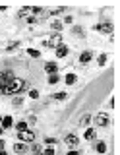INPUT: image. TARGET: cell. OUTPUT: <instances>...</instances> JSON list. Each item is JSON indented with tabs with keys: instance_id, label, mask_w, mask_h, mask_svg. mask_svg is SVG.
<instances>
[{
	"instance_id": "obj_1",
	"label": "cell",
	"mask_w": 120,
	"mask_h": 155,
	"mask_svg": "<svg viewBox=\"0 0 120 155\" xmlns=\"http://www.w3.org/2000/svg\"><path fill=\"white\" fill-rule=\"evenodd\" d=\"M25 87V82L21 80V78H14L12 84L6 87V95H14V93H19V91Z\"/></svg>"
},
{
	"instance_id": "obj_2",
	"label": "cell",
	"mask_w": 120,
	"mask_h": 155,
	"mask_svg": "<svg viewBox=\"0 0 120 155\" xmlns=\"http://www.w3.org/2000/svg\"><path fill=\"white\" fill-rule=\"evenodd\" d=\"M14 78H16V76H14L12 72H8V70L6 72H0V87H8V85L12 84Z\"/></svg>"
},
{
	"instance_id": "obj_3",
	"label": "cell",
	"mask_w": 120,
	"mask_h": 155,
	"mask_svg": "<svg viewBox=\"0 0 120 155\" xmlns=\"http://www.w3.org/2000/svg\"><path fill=\"white\" fill-rule=\"evenodd\" d=\"M60 45H62V35H60V33H54L49 41H45L43 43V47H54V49L60 47Z\"/></svg>"
},
{
	"instance_id": "obj_4",
	"label": "cell",
	"mask_w": 120,
	"mask_h": 155,
	"mask_svg": "<svg viewBox=\"0 0 120 155\" xmlns=\"http://www.w3.org/2000/svg\"><path fill=\"white\" fill-rule=\"evenodd\" d=\"M95 124H97V126H103V128H105V126H108V124H110V118H108V116L105 115V112H99V115L95 116Z\"/></svg>"
},
{
	"instance_id": "obj_5",
	"label": "cell",
	"mask_w": 120,
	"mask_h": 155,
	"mask_svg": "<svg viewBox=\"0 0 120 155\" xmlns=\"http://www.w3.org/2000/svg\"><path fill=\"white\" fill-rule=\"evenodd\" d=\"M18 138L23 140L25 143H31L33 140H35V134H33L31 130H23V132H18Z\"/></svg>"
},
{
	"instance_id": "obj_6",
	"label": "cell",
	"mask_w": 120,
	"mask_h": 155,
	"mask_svg": "<svg viewBox=\"0 0 120 155\" xmlns=\"http://www.w3.org/2000/svg\"><path fill=\"white\" fill-rule=\"evenodd\" d=\"M95 29L101 31V33H112V23H110V21H105V23H99Z\"/></svg>"
},
{
	"instance_id": "obj_7",
	"label": "cell",
	"mask_w": 120,
	"mask_h": 155,
	"mask_svg": "<svg viewBox=\"0 0 120 155\" xmlns=\"http://www.w3.org/2000/svg\"><path fill=\"white\" fill-rule=\"evenodd\" d=\"M64 142H66V145H70V147H76L80 140H77V136H76V134H68V136H66V140H64Z\"/></svg>"
},
{
	"instance_id": "obj_8",
	"label": "cell",
	"mask_w": 120,
	"mask_h": 155,
	"mask_svg": "<svg viewBox=\"0 0 120 155\" xmlns=\"http://www.w3.org/2000/svg\"><path fill=\"white\" fill-rule=\"evenodd\" d=\"M91 56H93V54H91V51L82 52V56H80V62H82V64H87L89 60H91Z\"/></svg>"
},
{
	"instance_id": "obj_9",
	"label": "cell",
	"mask_w": 120,
	"mask_h": 155,
	"mask_svg": "<svg viewBox=\"0 0 120 155\" xmlns=\"http://www.w3.org/2000/svg\"><path fill=\"white\" fill-rule=\"evenodd\" d=\"M12 126H14L12 116H2V128H12Z\"/></svg>"
},
{
	"instance_id": "obj_10",
	"label": "cell",
	"mask_w": 120,
	"mask_h": 155,
	"mask_svg": "<svg viewBox=\"0 0 120 155\" xmlns=\"http://www.w3.org/2000/svg\"><path fill=\"white\" fill-rule=\"evenodd\" d=\"M45 70L49 72V74H56V70H58V66L54 64V62H47V64H45Z\"/></svg>"
},
{
	"instance_id": "obj_11",
	"label": "cell",
	"mask_w": 120,
	"mask_h": 155,
	"mask_svg": "<svg viewBox=\"0 0 120 155\" xmlns=\"http://www.w3.org/2000/svg\"><path fill=\"white\" fill-rule=\"evenodd\" d=\"M66 54H68V47H64V45L56 47V56H58V58H62V56H66Z\"/></svg>"
},
{
	"instance_id": "obj_12",
	"label": "cell",
	"mask_w": 120,
	"mask_h": 155,
	"mask_svg": "<svg viewBox=\"0 0 120 155\" xmlns=\"http://www.w3.org/2000/svg\"><path fill=\"white\" fill-rule=\"evenodd\" d=\"M14 151H16V153H25L27 145L25 143H14Z\"/></svg>"
},
{
	"instance_id": "obj_13",
	"label": "cell",
	"mask_w": 120,
	"mask_h": 155,
	"mask_svg": "<svg viewBox=\"0 0 120 155\" xmlns=\"http://www.w3.org/2000/svg\"><path fill=\"white\" fill-rule=\"evenodd\" d=\"M89 122H91V116H89V115H83V116H82V120H80V124H77V126H87Z\"/></svg>"
},
{
	"instance_id": "obj_14",
	"label": "cell",
	"mask_w": 120,
	"mask_h": 155,
	"mask_svg": "<svg viewBox=\"0 0 120 155\" xmlns=\"http://www.w3.org/2000/svg\"><path fill=\"white\" fill-rule=\"evenodd\" d=\"M95 136H97V134H95L93 128H87V130H85V140H95Z\"/></svg>"
},
{
	"instance_id": "obj_15",
	"label": "cell",
	"mask_w": 120,
	"mask_h": 155,
	"mask_svg": "<svg viewBox=\"0 0 120 155\" xmlns=\"http://www.w3.org/2000/svg\"><path fill=\"white\" fill-rule=\"evenodd\" d=\"M76 80H77V76H76V74H68V76H66V84H68V85H72V84H76Z\"/></svg>"
},
{
	"instance_id": "obj_16",
	"label": "cell",
	"mask_w": 120,
	"mask_h": 155,
	"mask_svg": "<svg viewBox=\"0 0 120 155\" xmlns=\"http://www.w3.org/2000/svg\"><path fill=\"white\" fill-rule=\"evenodd\" d=\"M97 151H99V153H105V151H107V143L99 142V143H97Z\"/></svg>"
},
{
	"instance_id": "obj_17",
	"label": "cell",
	"mask_w": 120,
	"mask_h": 155,
	"mask_svg": "<svg viewBox=\"0 0 120 155\" xmlns=\"http://www.w3.org/2000/svg\"><path fill=\"white\" fill-rule=\"evenodd\" d=\"M27 14H31V8H21V10H19V14H18V16H19V18H25Z\"/></svg>"
},
{
	"instance_id": "obj_18",
	"label": "cell",
	"mask_w": 120,
	"mask_h": 155,
	"mask_svg": "<svg viewBox=\"0 0 120 155\" xmlns=\"http://www.w3.org/2000/svg\"><path fill=\"white\" fill-rule=\"evenodd\" d=\"M58 80H60L58 74H51V76H49V84H58Z\"/></svg>"
},
{
	"instance_id": "obj_19",
	"label": "cell",
	"mask_w": 120,
	"mask_h": 155,
	"mask_svg": "<svg viewBox=\"0 0 120 155\" xmlns=\"http://www.w3.org/2000/svg\"><path fill=\"white\" fill-rule=\"evenodd\" d=\"M27 54H29V56H33V58H39V56H41V52L35 51V49H29V51H27Z\"/></svg>"
},
{
	"instance_id": "obj_20",
	"label": "cell",
	"mask_w": 120,
	"mask_h": 155,
	"mask_svg": "<svg viewBox=\"0 0 120 155\" xmlns=\"http://www.w3.org/2000/svg\"><path fill=\"white\" fill-rule=\"evenodd\" d=\"M16 128H18V132H23V130H27V122H18Z\"/></svg>"
},
{
	"instance_id": "obj_21",
	"label": "cell",
	"mask_w": 120,
	"mask_h": 155,
	"mask_svg": "<svg viewBox=\"0 0 120 155\" xmlns=\"http://www.w3.org/2000/svg\"><path fill=\"white\" fill-rule=\"evenodd\" d=\"M51 25H52V29H58V31H60V29H62V21H58L56 19V21H52Z\"/></svg>"
},
{
	"instance_id": "obj_22",
	"label": "cell",
	"mask_w": 120,
	"mask_h": 155,
	"mask_svg": "<svg viewBox=\"0 0 120 155\" xmlns=\"http://www.w3.org/2000/svg\"><path fill=\"white\" fill-rule=\"evenodd\" d=\"M72 31H74V35H77V37H83V29L82 27H74Z\"/></svg>"
},
{
	"instance_id": "obj_23",
	"label": "cell",
	"mask_w": 120,
	"mask_h": 155,
	"mask_svg": "<svg viewBox=\"0 0 120 155\" xmlns=\"http://www.w3.org/2000/svg\"><path fill=\"white\" fill-rule=\"evenodd\" d=\"M54 99H66V93H64V91H58V93H54Z\"/></svg>"
},
{
	"instance_id": "obj_24",
	"label": "cell",
	"mask_w": 120,
	"mask_h": 155,
	"mask_svg": "<svg viewBox=\"0 0 120 155\" xmlns=\"http://www.w3.org/2000/svg\"><path fill=\"white\" fill-rule=\"evenodd\" d=\"M29 97H31V99H37V97H39V91L37 89H31V91H29Z\"/></svg>"
},
{
	"instance_id": "obj_25",
	"label": "cell",
	"mask_w": 120,
	"mask_h": 155,
	"mask_svg": "<svg viewBox=\"0 0 120 155\" xmlns=\"http://www.w3.org/2000/svg\"><path fill=\"white\" fill-rule=\"evenodd\" d=\"M105 62H107V54H101V56H99V64L105 66Z\"/></svg>"
},
{
	"instance_id": "obj_26",
	"label": "cell",
	"mask_w": 120,
	"mask_h": 155,
	"mask_svg": "<svg viewBox=\"0 0 120 155\" xmlns=\"http://www.w3.org/2000/svg\"><path fill=\"white\" fill-rule=\"evenodd\" d=\"M23 103V99L21 97H14V105H21Z\"/></svg>"
},
{
	"instance_id": "obj_27",
	"label": "cell",
	"mask_w": 120,
	"mask_h": 155,
	"mask_svg": "<svg viewBox=\"0 0 120 155\" xmlns=\"http://www.w3.org/2000/svg\"><path fill=\"white\" fill-rule=\"evenodd\" d=\"M64 8H54V10H51V14H62Z\"/></svg>"
},
{
	"instance_id": "obj_28",
	"label": "cell",
	"mask_w": 120,
	"mask_h": 155,
	"mask_svg": "<svg viewBox=\"0 0 120 155\" xmlns=\"http://www.w3.org/2000/svg\"><path fill=\"white\" fill-rule=\"evenodd\" d=\"M56 142V140H54V138H47V140H45V143H49V145H52V143Z\"/></svg>"
},
{
	"instance_id": "obj_29",
	"label": "cell",
	"mask_w": 120,
	"mask_h": 155,
	"mask_svg": "<svg viewBox=\"0 0 120 155\" xmlns=\"http://www.w3.org/2000/svg\"><path fill=\"white\" fill-rule=\"evenodd\" d=\"M33 151H35V153H41V145L35 143V145H33Z\"/></svg>"
},
{
	"instance_id": "obj_30",
	"label": "cell",
	"mask_w": 120,
	"mask_h": 155,
	"mask_svg": "<svg viewBox=\"0 0 120 155\" xmlns=\"http://www.w3.org/2000/svg\"><path fill=\"white\" fill-rule=\"evenodd\" d=\"M33 14H43V8H31Z\"/></svg>"
},
{
	"instance_id": "obj_31",
	"label": "cell",
	"mask_w": 120,
	"mask_h": 155,
	"mask_svg": "<svg viewBox=\"0 0 120 155\" xmlns=\"http://www.w3.org/2000/svg\"><path fill=\"white\" fill-rule=\"evenodd\" d=\"M18 45H19V43H18V41H16V43H10V45H8L6 49H10V51H12V49H16V47H18Z\"/></svg>"
},
{
	"instance_id": "obj_32",
	"label": "cell",
	"mask_w": 120,
	"mask_h": 155,
	"mask_svg": "<svg viewBox=\"0 0 120 155\" xmlns=\"http://www.w3.org/2000/svg\"><path fill=\"white\" fill-rule=\"evenodd\" d=\"M45 155H54V149H52V147H49L47 151H45Z\"/></svg>"
},
{
	"instance_id": "obj_33",
	"label": "cell",
	"mask_w": 120,
	"mask_h": 155,
	"mask_svg": "<svg viewBox=\"0 0 120 155\" xmlns=\"http://www.w3.org/2000/svg\"><path fill=\"white\" fill-rule=\"evenodd\" d=\"M66 155H80V151H76V149H72V151H68Z\"/></svg>"
},
{
	"instance_id": "obj_34",
	"label": "cell",
	"mask_w": 120,
	"mask_h": 155,
	"mask_svg": "<svg viewBox=\"0 0 120 155\" xmlns=\"http://www.w3.org/2000/svg\"><path fill=\"white\" fill-rule=\"evenodd\" d=\"M0 149H4V140H0Z\"/></svg>"
},
{
	"instance_id": "obj_35",
	"label": "cell",
	"mask_w": 120,
	"mask_h": 155,
	"mask_svg": "<svg viewBox=\"0 0 120 155\" xmlns=\"http://www.w3.org/2000/svg\"><path fill=\"white\" fill-rule=\"evenodd\" d=\"M0 155H8V153H6V151H4V149H0Z\"/></svg>"
},
{
	"instance_id": "obj_36",
	"label": "cell",
	"mask_w": 120,
	"mask_h": 155,
	"mask_svg": "<svg viewBox=\"0 0 120 155\" xmlns=\"http://www.w3.org/2000/svg\"><path fill=\"white\" fill-rule=\"evenodd\" d=\"M2 130H4V128H2V126H0V134H2Z\"/></svg>"
},
{
	"instance_id": "obj_37",
	"label": "cell",
	"mask_w": 120,
	"mask_h": 155,
	"mask_svg": "<svg viewBox=\"0 0 120 155\" xmlns=\"http://www.w3.org/2000/svg\"><path fill=\"white\" fill-rule=\"evenodd\" d=\"M0 122H2V116H0Z\"/></svg>"
},
{
	"instance_id": "obj_38",
	"label": "cell",
	"mask_w": 120,
	"mask_h": 155,
	"mask_svg": "<svg viewBox=\"0 0 120 155\" xmlns=\"http://www.w3.org/2000/svg\"><path fill=\"white\" fill-rule=\"evenodd\" d=\"M35 155H41V153H35Z\"/></svg>"
}]
</instances>
